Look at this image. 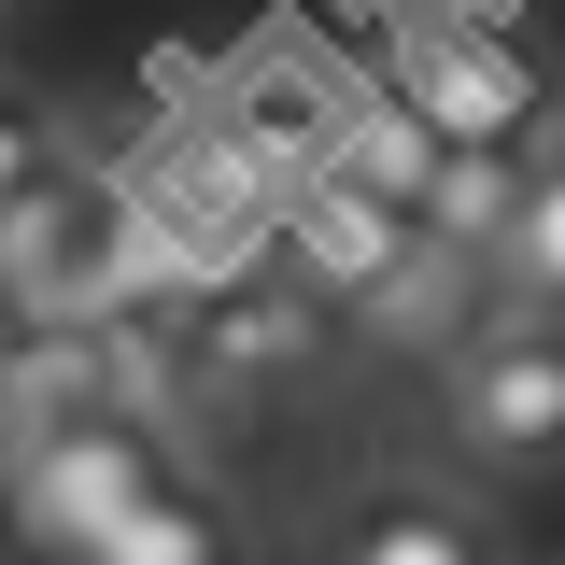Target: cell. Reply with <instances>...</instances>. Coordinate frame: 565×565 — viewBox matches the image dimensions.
I'll use <instances>...</instances> for the list:
<instances>
[{
    "label": "cell",
    "instance_id": "obj_10",
    "mask_svg": "<svg viewBox=\"0 0 565 565\" xmlns=\"http://www.w3.org/2000/svg\"><path fill=\"white\" fill-rule=\"evenodd\" d=\"M85 565H226V509H212L199 481H156V494H141V509H128V523H114Z\"/></svg>",
    "mask_w": 565,
    "mask_h": 565
},
{
    "label": "cell",
    "instance_id": "obj_3",
    "mask_svg": "<svg viewBox=\"0 0 565 565\" xmlns=\"http://www.w3.org/2000/svg\"><path fill=\"white\" fill-rule=\"evenodd\" d=\"M382 85H396L452 156H523V141H552V71L481 43V29H396V71H382Z\"/></svg>",
    "mask_w": 565,
    "mask_h": 565
},
{
    "label": "cell",
    "instance_id": "obj_11",
    "mask_svg": "<svg viewBox=\"0 0 565 565\" xmlns=\"http://www.w3.org/2000/svg\"><path fill=\"white\" fill-rule=\"evenodd\" d=\"M71 141H57V114H43V99H14V85H0V212L29 199V184H43V170H57Z\"/></svg>",
    "mask_w": 565,
    "mask_h": 565
},
{
    "label": "cell",
    "instance_id": "obj_7",
    "mask_svg": "<svg viewBox=\"0 0 565 565\" xmlns=\"http://www.w3.org/2000/svg\"><path fill=\"white\" fill-rule=\"evenodd\" d=\"M326 565H494V523L467 494H438V481H367L340 509Z\"/></svg>",
    "mask_w": 565,
    "mask_h": 565
},
{
    "label": "cell",
    "instance_id": "obj_6",
    "mask_svg": "<svg viewBox=\"0 0 565 565\" xmlns=\"http://www.w3.org/2000/svg\"><path fill=\"white\" fill-rule=\"evenodd\" d=\"M438 156H452V141L424 128V114L396 99V85H340V99H326V141H311V170H326L340 199L396 212V226L424 212V184H438Z\"/></svg>",
    "mask_w": 565,
    "mask_h": 565
},
{
    "label": "cell",
    "instance_id": "obj_1",
    "mask_svg": "<svg viewBox=\"0 0 565 565\" xmlns=\"http://www.w3.org/2000/svg\"><path fill=\"white\" fill-rule=\"evenodd\" d=\"M156 481H170V452H156L128 411H71V424H29V438L0 452V523L43 537L57 565H85Z\"/></svg>",
    "mask_w": 565,
    "mask_h": 565
},
{
    "label": "cell",
    "instance_id": "obj_5",
    "mask_svg": "<svg viewBox=\"0 0 565 565\" xmlns=\"http://www.w3.org/2000/svg\"><path fill=\"white\" fill-rule=\"evenodd\" d=\"M311 340H326V311H311L282 269H241V282H212L199 311H184L199 396H255V382H282V367H311Z\"/></svg>",
    "mask_w": 565,
    "mask_h": 565
},
{
    "label": "cell",
    "instance_id": "obj_4",
    "mask_svg": "<svg viewBox=\"0 0 565 565\" xmlns=\"http://www.w3.org/2000/svg\"><path fill=\"white\" fill-rule=\"evenodd\" d=\"M269 255H297L282 282H297L311 311H382V297L424 269V241H411V226H396V212H367V199H340L326 170H297V184H282Z\"/></svg>",
    "mask_w": 565,
    "mask_h": 565
},
{
    "label": "cell",
    "instance_id": "obj_8",
    "mask_svg": "<svg viewBox=\"0 0 565 565\" xmlns=\"http://www.w3.org/2000/svg\"><path fill=\"white\" fill-rule=\"evenodd\" d=\"M481 297L565 326V141L523 156V199H509V226H494V255H481Z\"/></svg>",
    "mask_w": 565,
    "mask_h": 565
},
{
    "label": "cell",
    "instance_id": "obj_9",
    "mask_svg": "<svg viewBox=\"0 0 565 565\" xmlns=\"http://www.w3.org/2000/svg\"><path fill=\"white\" fill-rule=\"evenodd\" d=\"M509 199H523V156H438V184H424L411 241H424V255H452V269H481L494 226H509Z\"/></svg>",
    "mask_w": 565,
    "mask_h": 565
},
{
    "label": "cell",
    "instance_id": "obj_2",
    "mask_svg": "<svg viewBox=\"0 0 565 565\" xmlns=\"http://www.w3.org/2000/svg\"><path fill=\"white\" fill-rule=\"evenodd\" d=\"M438 367H452V382H438V396H452V438H467L481 467H565V326L552 311H509V297H494Z\"/></svg>",
    "mask_w": 565,
    "mask_h": 565
}]
</instances>
